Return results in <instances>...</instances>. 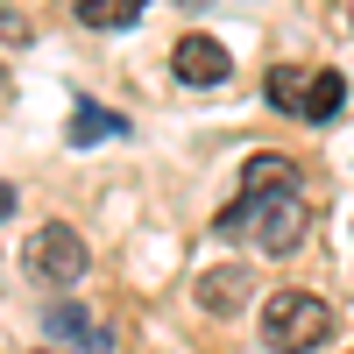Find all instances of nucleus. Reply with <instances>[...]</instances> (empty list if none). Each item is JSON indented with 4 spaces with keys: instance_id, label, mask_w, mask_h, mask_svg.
Wrapping results in <instances>:
<instances>
[{
    "instance_id": "7",
    "label": "nucleus",
    "mask_w": 354,
    "mask_h": 354,
    "mask_svg": "<svg viewBox=\"0 0 354 354\" xmlns=\"http://www.w3.org/2000/svg\"><path fill=\"white\" fill-rule=\"evenodd\" d=\"M192 298H198L205 312H213V319H227V312H241V298H248V270H241V262H227V270H205Z\"/></svg>"
},
{
    "instance_id": "9",
    "label": "nucleus",
    "mask_w": 354,
    "mask_h": 354,
    "mask_svg": "<svg viewBox=\"0 0 354 354\" xmlns=\"http://www.w3.org/2000/svg\"><path fill=\"white\" fill-rule=\"evenodd\" d=\"M340 100H347V78H340V71H312V78H305V106H298V113H305V121H333Z\"/></svg>"
},
{
    "instance_id": "6",
    "label": "nucleus",
    "mask_w": 354,
    "mask_h": 354,
    "mask_svg": "<svg viewBox=\"0 0 354 354\" xmlns=\"http://www.w3.org/2000/svg\"><path fill=\"white\" fill-rule=\"evenodd\" d=\"M270 192H298V163L277 156V149H262L241 163V198H270Z\"/></svg>"
},
{
    "instance_id": "5",
    "label": "nucleus",
    "mask_w": 354,
    "mask_h": 354,
    "mask_svg": "<svg viewBox=\"0 0 354 354\" xmlns=\"http://www.w3.org/2000/svg\"><path fill=\"white\" fill-rule=\"evenodd\" d=\"M43 326H50V340H71L78 354H113V340H106V326H93V312H85V305H50L43 312Z\"/></svg>"
},
{
    "instance_id": "10",
    "label": "nucleus",
    "mask_w": 354,
    "mask_h": 354,
    "mask_svg": "<svg viewBox=\"0 0 354 354\" xmlns=\"http://www.w3.org/2000/svg\"><path fill=\"white\" fill-rule=\"evenodd\" d=\"M142 8H149V0H78V21L85 28H128V21H142Z\"/></svg>"
},
{
    "instance_id": "3",
    "label": "nucleus",
    "mask_w": 354,
    "mask_h": 354,
    "mask_svg": "<svg viewBox=\"0 0 354 354\" xmlns=\"http://www.w3.org/2000/svg\"><path fill=\"white\" fill-rule=\"evenodd\" d=\"M85 241L64 227V220H50V227H36V241H28V277L36 283H57V290H71L78 277H85Z\"/></svg>"
},
{
    "instance_id": "13",
    "label": "nucleus",
    "mask_w": 354,
    "mask_h": 354,
    "mask_svg": "<svg viewBox=\"0 0 354 354\" xmlns=\"http://www.w3.org/2000/svg\"><path fill=\"white\" fill-rule=\"evenodd\" d=\"M177 8H192V15H205V8H213V0H177Z\"/></svg>"
},
{
    "instance_id": "11",
    "label": "nucleus",
    "mask_w": 354,
    "mask_h": 354,
    "mask_svg": "<svg viewBox=\"0 0 354 354\" xmlns=\"http://www.w3.org/2000/svg\"><path fill=\"white\" fill-rule=\"evenodd\" d=\"M270 106H283V113H298V106H305V78L290 71V64L270 71Z\"/></svg>"
},
{
    "instance_id": "4",
    "label": "nucleus",
    "mask_w": 354,
    "mask_h": 354,
    "mask_svg": "<svg viewBox=\"0 0 354 354\" xmlns=\"http://www.w3.org/2000/svg\"><path fill=\"white\" fill-rule=\"evenodd\" d=\"M170 71L185 78V85H198V93H213V85L234 78V57H227V43H213V36H177Z\"/></svg>"
},
{
    "instance_id": "8",
    "label": "nucleus",
    "mask_w": 354,
    "mask_h": 354,
    "mask_svg": "<svg viewBox=\"0 0 354 354\" xmlns=\"http://www.w3.org/2000/svg\"><path fill=\"white\" fill-rule=\"evenodd\" d=\"M64 135L78 142V149H93V142L128 135V121H121V113H106V106H93V100H71V121H64Z\"/></svg>"
},
{
    "instance_id": "2",
    "label": "nucleus",
    "mask_w": 354,
    "mask_h": 354,
    "mask_svg": "<svg viewBox=\"0 0 354 354\" xmlns=\"http://www.w3.org/2000/svg\"><path fill=\"white\" fill-rule=\"evenodd\" d=\"M262 340L277 354H312L333 340V305L312 298V290H277L270 305H262Z\"/></svg>"
},
{
    "instance_id": "12",
    "label": "nucleus",
    "mask_w": 354,
    "mask_h": 354,
    "mask_svg": "<svg viewBox=\"0 0 354 354\" xmlns=\"http://www.w3.org/2000/svg\"><path fill=\"white\" fill-rule=\"evenodd\" d=\"M15 213V185H8V177H0V220H8Z\"/></svg>"
},
{
    "instance_id": "1",
    "label": "nucleus",
    "mask_w": 354,
    "mask_h": 354,
    "mask_svg": "<svg viewBox=\"0 0 354 354\" xmlns=\"http://www.w3.org/2000/svg\"><path fill=\"white\" fill-rule=\"evenodd\" d=\"M305 227H312V213H305V198H298V192L234 198L227 213H220V234H227V241H234V234H248L262 255H290V248L305 241Z\"/></svg>"
},
{
    "instance_id": "14",
    "label": "nucleus",
    "mask_w": 354,
    "mask_h": 354,
    "mask_svg": "<svg viewBox=\"0 0 354 354\" xmlns=\"http://www.w3.org/2000/svg\"><path fill=\"white\" fill-rule=\"evenodd\" d=\"M347 28H354V8H347Z\"/></svg>"
}]
</instances>
